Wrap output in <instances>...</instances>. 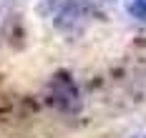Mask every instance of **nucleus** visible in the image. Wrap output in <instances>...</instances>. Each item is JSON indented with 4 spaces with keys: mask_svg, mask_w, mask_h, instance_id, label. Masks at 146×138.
<instances>
[{
    "mask_svg": "<svg viewBox=\"0 0 146 138\" xmlns=\"http://www.w3.org/2000/svg\"><path fill=\"white\" fill-rule=\"evenodd\" d=\"M129 10L133 18L146 20V0H129Z\"/></svg>",
    "mask_w": 146,
    "mask_h": 138,
    "instance_id": "obj_1",
    "label": "nucleus"
},
{
    "mask_svg": "<svg viewBox=\"0 0 146 138\" xmlns=\"http://www.w3.org/2000/svg\"><path fill=\"white\" fill-rule=\"evenodd\" d=\"M133 138H146V133H141V136H133Z\"/></svg>",
    "mask_w": 146,
    "mask_h": 138,
    "instance_id": "obj_2",
    "label": "nucleus"
}]
</instances>
